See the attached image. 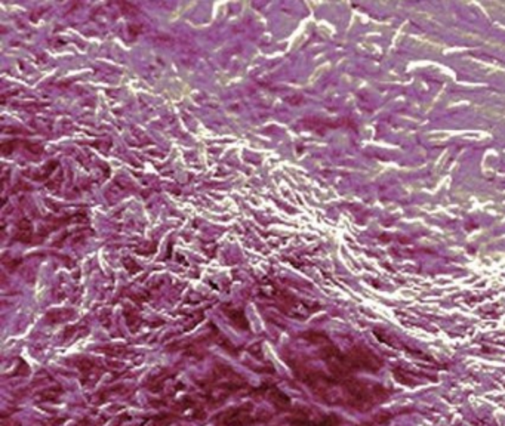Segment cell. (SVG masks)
Masks as SVG:
<instances>
[{"instance_id": "cell-1", "label": "cell", "mask_w": 505, "mask_h": 426, "mask_svg": "<svg viewBox=\"0 0 505 426\" xmlns=\"http://www.w3.org/2000/svg\"><path fill=\"white\" fill-rule=\"evenodd\" d=\"M347 364L350 366V368H360L369 373L378 372V370L381 368V361L376 358L372 353H369V351L360 349V348H357L348 354Z\"/></svg>"}]
</instances>
